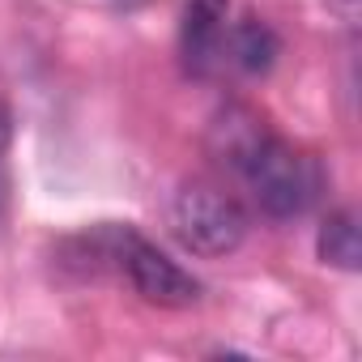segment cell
Returning a JSON list of instances; mask_svg holds the SVG:
<instances>
[{"instance_id": "6da1fadb", "label": "cell", "mask_w": 362, "mask_h": 362, "mask_svg": "<svg viewBox=\"0 0 362 362\" xmlns=\"http://www.w3.org/2000/svg\"><path fill=\"white\" fill-rule=\"evenodd\" d=\"M235 175L247 184L256 209L264 218H277V222L303 218L320 201V192H324V166H320V158H311L307 149H294L273 128L235 166Z\"/></svg>"}, {"instance_id": "7a4b0ae2", "label": "cell", "mask_w": 362, "mask_h": 362, "mask_svg": "<svg viewBox=\"0 0 362 362\" xmlns=\"http://www.w3.org/2000/svg\"><path fill=\"white\" fill-rule=\"evenodd\" d=\"M94 247L103 260H111L128 286L145 298V303H158V307H192L201 298V281L192 273H184L166 252H158L141 230L132 226H107L94 235Z\"/></svg>"}, {"instance_id": "3957f363", "label": "cell", "mask_w": 362, "mask_h": 362, "mask_svg": "<svg viewBox=\"0 0 362 362\" xmlns=\"http://www.w3.org/2000/svg\"><path fill=\"white\" fill-rule=\"evenodd\" d=\"M170 230L197 256H230L247 239V209L222 184L192 179L170 201Z\"/></svg>"}, {"instance_id": "277c9868", "label": "cell", "mask_w": 362, "mask_h": 362, "mask_svg": "<svg viewBox=\"0 0 362 362\" xmlns=\"http://www.w3.org/2000/svg\"><path fill=\"white\" fill-rule=\"evenodd\" d=\"M226 9L230 0H188L184 26H179V56L192 77H218L226 69Z\"/></svg>"}, {"instance_id": "5b68a950", "label": "cell", "mask_w": 362, "mask_h": 362, "mask_svg": "<svg viewBox=\"0 0 362 362\" xmlns=\"http://www.w3.org/2000/svg\"><path fill=\"white\" fill-rule=\"evenodd\" d=\"M281 56V39L273 35L269 22L260 18H243L239 26H230L226 39V64L243 69V73H269Z\"/></svg>"}, {"instance_id": "8992f818", "label": "cell", "mask_w": 362, "mask_h": 362, "mask_svg": "<svg viewBox=\"0 0 362 362\" xmlns=\"http://www.w3.org/2000/svg\"><path fill=\"white\" fill-rule=\"evenodd\" d=\"M315 247H320V260L324 264L354 273L362 264V243H358V218H354V209L328 214V222L320 226V243Z\"/></svg>"}, {"instance_id": "52a82bcc", "label": "cell", "mask_w": 362, "mask_h": 362, "mask_svg": "<svg viewBox=\"0 0 362 362\" xmlns=\"http://www.w3.org/2000/svg\"><path fill=\"white\" fill-rule=\"evenodd\" d=\"M9 141H13V115L0 103V218H5V205H9V162H5Z\"/></svg>"}, {"instance_id": "ba28073f", "label": "cell", "mask_w": 362, "mask_h": 362, "mask_svg": "<svg viewBox=\"0 0 362 362\" xmlns=\"http://www.w3.org/2000/svg\"><path fill=\"white\" fill-rule=\"evenodd\" d=\"M119 9H141V5H149V0H115Z\"/></svg>"}]
</instances>
